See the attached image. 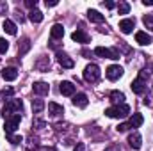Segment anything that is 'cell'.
Wrapping results in <instances>:
<instances>
[{"mask_svg":"<svg viewBox=\"0 0 153 151\" xmlns=\"http://www.w3.org/2000/svg\"><path fill=\"white\" fill-rule=\"evenodd\" d=\"M50 36H52V39H62V36H64V27L61 23H55L50 29Z\"/></svg>","mask_w":153,"mask_h":151,"instance_id":"cell-17","label":"cell"},{"mask_svg":"<svg viewBox=\"0 0 153 151\" xmlns=\"http://www.w3.org/2000/svg\"><path fill=\"white\" fill-rule=\"evenodd\" d=\"M117 11H119V14H128L130 13V4L128 2H119L117 4Z\"/></svg>","mask_w":153,"mask_h":151,"instance_id":"cell-26","label":"cell"},{"mask_svg":"<svg viewBox=\"0 0 153 151\" xmlns=\"http://www.w3.org/2000/svg\"><path fill=\"white\" fill-rule=\"evenodd\" d=\"M98 78H100V68L96 66V64H89V66H85V70H84V80L85 82H98Z\"/></svg>","mask_w":153,"mask_h":151,"instance_id":"cell-4","label":"cell"},{"mask_svg":"<svg viewBox=\"0 0 153 151\" xmlns=\"http://www.w3.org/2000/svg\"><path fill=\"white\" fill-rule=\"evenodd\" d=\"M29 50H30V41L25 38L23 41H22V43H20V44H18V55L22 57V55H25Z\"/></svg>","mask_w":153,"mask_h":151,"instance_id":"cell-23","label":"cell"},{"mask_svg":"<svg viewBox=\"0 0 153 151\" xmlns=\"http://www.w3.org/2000/svg\"><path fill=\"white\" fill-rule=\"evenodd\" d=\"M32 91H34L38 96H45V94H48V91H50V85H48L46 82H34V85H32Z\"/></svg>","mask_w":153,"mask_h":151,"instance_id":"cell-12","label":"cell"},{"mask_svg":"<svg viewBox=\"0 0 153 151\" xmlns=\"http://www.w3.org/2000/svg\"><path fill=\"white\" fill-rule=\"evenodd\" d=\"M103 5H105L107 9H114V7H116V4H114V2H111V0H107V2H103Z\"/></svg>","mask_w":153,"mask_h":151,"instance_id":"cell-36","label":"cell"},{"mask_svg":"<svg viewBox=\"0 0 153 151\" xmlns=\"http://www.w3.org/2000/svg\"><path fill=\"white\" fill-rule=\"evenodd\" d=\"M109 98H111V101L116 103V105H123V103H125V94H123L121 91H112Z\"/></svg>","mask_w":153,"mask_h":151,"instance_id":"cell-20","label":"cell"},{"mask_svg":"<svg viewBox=\"0 0 153 151\" xmlns=\"http://www.w3.org/2000/svg\"><path fill=\"white\" fill-rule=\"evenodd\" d=\"M105 151H121V148H119V144H111L105 148Z\"/></svg>","mask_w":153,"mask_h":151,"instance_id":"cell-35","label":"cell"},{"mask_svg":"<svg viewBox=\"0 0 153 151\" xmlns=\"http://www.w3.org/2000/svg\"><path fill=\"white\" fill-rule=\"evenodd\" d=\"M39 151H57L55 148H41Z\"/></svg>","mask_w":153,"mask_h":151,"instance_id":"cell-42","label":"cell"},{"mask_svg":"<svg viewBox=\"0 0 153 151\" xmlns=\"http://www.w3.org/2000/svg\"><path fill=\"white\" fill-rule=\"evenodd\" d=\"M128 144H130V148L139 150V148L143 146V137H141V133H139V132H132V133L128 135Z\"/></svg>","mask_w":153,"mask_h":151,"instance_id":"cell-11","label":"cell"},{"mask_svg":"<svg viewBox=\"0 0 153 151\" xmlns=\"http://www.w3.org/2000/svg\"><path fill=\"white\" fill-rule=\"evenodd\" d=\"M43 109H45V101H43V100H39V98L32 100V110H34V112L39 114Z\"/></svg>","mask_w":153,"mask_h":151,"instance_id":"cell-25","label":"cell"},{"mask_svg":"<svg viewBox=\"0 0 153 151\" xmlns=\"http://www.w3.org/2000/svg\"><path fill=\"white\" fill-rule=\"evenodd\" d=\"M59 91H61L62 96H73V94H75V85H73V82H70V80H62V82L59 84Z\"/></svg>","mask_w":153,"mask_h":151,"instance_id":"cell-6","label":"cell"},{"mask_svg":"<svg viewBox=\"0 0 153 151\" xmlns=\"http://www.w3.org/2000/svg\"><path fill=\"white\" fill-rule=\"evenodd\" d=\"M87 103H89V101H87V96H85L84 93H78V94L73 96V105L78 107V109H85Z\"/></svg>","mask_w":153,"mask_h":151,"instance_id":"cell-15","label":"cell"},{"mask_svg":"<svg viewBox=\"0 0 153 151\" xmlns=\"http://www.w3.org/2000/svg\"><path fill=\"white\" fill-rule=\"evenodd\" d=\"M38 137H29V146H27V148H25V151H32V148H34V150H36V148H38Z\"/></svg>","mask_w":153,"mask_h":151,"instance_id":"cell-29","label":"cell"},{"mask_svg":"<svg viewBox=\"0 0 153 151\" xmlns=\"http://www.w3.org/2000/svg\"><path fill=\"white\" fill-rule=\"evenodd\" d=\"M2 78L7 80V82H13L18 78V70L16 68H4L2 70Z\"/></svg>","mask_w":153,"mask_h":151,"instance_id":"cell-14","label":"cell"},{"mask_svg":"<svg viewBox=\"0 0 153 151\" xmlns=\"http://www.w3.org/2000/svg\"><path fill=\"white\" fill-rule=\"evenodd\" d=\"M143 121H144V119H143L141 114H134V115L128 119V124H130V128H139V126L143 124Z\"/></svg>","mask_w":153,"mask_h":151,"instance_id":"cell-21","label":"cell"},{"mask_svg":"<svg viewBox=\"0 0 153 151\" xmlns=\"http://www.w3.org/2000/svg\"><path fill=\"white\" fill-rule=\"evenodd\" d=\"M25 5H27V7H30V9H36L38 0H27V2H25Z\"/></svg>","mask_w":153,"mask_h":151,"instance_id":"cell-34","label":"cell"},{"mask_svg":"<svg viewBox=\"0 0 153 151\" xmlns=\"http://www.w3.org/2000/svg\"><path fill=\"white\" fill-rule=\"evenodd\" d=\"M134 29H135V20H132V18H125V20L119 21V30H121L123 34H130Z\"/></svg>","mask_w":153,"mask_h":151,"instance_id":"cell-8","label":"cell"},{"mask_svg":"<svg viewBox=\"0 0 153 151\" xmlns=\"http://www.w3.org/2000/svg\"><path fill=\"white\" fill-rule=\"evenodd\" d=\"M48 114H50L52 117H61V115L64 114V109H62V105H59V103H55V101H50V103H48Z\"/></svg>","mask_w":153,"mask_h":151,"instance_id":"cell-13","label":"cell"},{"mask_svg":"<svg viewBox=\"0 0 153 151\" xmlns=\"http://www.w3.org/2000/svg\"><path fill=\"white\" fill-rule=\"evenodd\" d=\"M94 53L98 57H103V59H119V52L116 48H103V46H96L94 48Z\"/></svg>","mask_w":153,"mask_h":151,"instance_id":"cell-5","label":"cell"},{"mask_svg":"<svg viewBox=\"0 0 153 151\" xmlns=\"http://www.w3.org/2000/svg\"><path fill=\"white\" fill-rule=\"evenodd\" d=\"M48 64H50L48 57H41V59H39V62H36V68H38V70H41V71H45V70L48 68Z\"/></svg>","mask_w":153,"mask_h":151,"instance_id":"cell-27","label":"cell"},{"mask_svg":"<svg viewBox=\"0 0 153 151\" xmlns=\"http://www.w3.org/2000/svg\"><path fill=\"white\" fill-rule=\"evenodd\" d=\"M144 5H153V0H143Z\"/></svg>","mask_w":153,"mask_h":151,"instance_id":"cell-41","label":"cell"},{"mask_svg":"<svg viewBox=\"0 0 153 151\" xmlns=\"http://www.w3.org/2000/svg\"><path fill=\"white\" fill-rule=\"evenodd\" d=\"M2 27H4V30H5L7 34H11V36H16V23H14V21H11V20H5Z\"/></svg>","mask_w":153,"mask_h":151,"instance_id":"cell-22","label":"cell"},{"mask_svg":"<svg viewBox=\"0 0 153 151\" xmlns=\"http://www.w3.org/2000/svg\"><path fill=\"white\" fill-rule=\"evenodd\" d=\"M135 41H137L139 44L146 46V44L152 43V36H150L148 32H144V30H139V32H135Z\"/></svg>","mask_w":153,"mask_h":151,"instance_id":"cell-16","label":"cell"},{"mask_svg":"<svg viewBox=\"0 0 153 151\" xmlns=\"http://www.w3.org/2000/svg\"><path fill=\"white\" fill-rule=\"evenodd\" d=\"M57 61H59V64H61L62 68H66V70H71V68L75 66V61H73L70 55L62 53V52H59V53H57Z\"/></svg>","mask_w":153,"mask_h":151,"instance_id":"cell-9","label":"cell"},{"mask_svg":"<svg viewBox=\"0 0 153 151\" xmlns=\"http://www.w3.org/2000/svg\"><path fill=\"white\" fill-rule=\"evenodd\" d=\"M73 151H85V146H84L82 142H78V144L75 146V150H73Z\"/></svg>","mask_w":153,"mask_h":151,"instance_id":"cell-38","label":"cell"},{"mask_svg":"<svg viewBox=\"0 0 153 151\" xmlns=\"http://www.w3.org/2000/svg\"><path fill=\"white\" fill-rule=\"evenodd\" d=\"M45 4H46V7H53V5H57L59 2H57V0H46Z\"/></svg>","mask_w":153,"mask_h":151,"instance_id":"cell-37","label":"cell"},{"mask_svg":"<svg viewBox=\"0 0 153 151\" xmlns=\"http://www.w3.org/2000/svg\"><path fill=\"white\" fill-rule=\"evenodd\" d=\"M143 21H144V25H146L148 29H152V30H153V13H150V14H144Z\"/></svg>","mask_w":153,"mask_h":151,"instance_id":"cell-28","label":"cell"},{"mask_svg":"<svg viewBox=\"0 0 153 151\" xmlns=\"http://www.w3.org/2000/svg\"><path fill=\"white\" fill-rule=\"evenodd\" d=\"M121 76H123V68L119 64H112V66L107 68V78L109 80H117Z\"/></svg>","mask_w":153,"mask_h":151,"instance_id":"cell-7","label":"cell"},{"mask_svg":"<svg viewBox=\"0 0 153 151\" xmlns=\"http://www.w3.org/2000/svg\"><path fill=\"white\" fill-rule=\"evenodd\" d=\"M5 11H7V5L2 2V4H0V14H5Z\"/></svg>","mask_w":153,"mask_h":151,"instance_id":"cell-39","label":"cell"},{"mask_svg":"<svg viewBox=\"0 0 153 151\" xmlns=\"http://www.w3.org/2000/svg\"><path fill=\"white\" fill-rule=\"evenodd\" d=\"M116 130H117V132H128V130H130V124H128V123H121V124H117Z\"/></svg>","mask_w":153,"mask_h":151,"instance_id":"cell-32","label":"cell"},{"mask_svg":"<svg viewBox=\"0 0 153 151\" xmlns=\"http://www.w3.org/2000/svg\"><path fill=\"white\" fill-rule=\"evenodd\" d=\"M105 114L109 115V117H126L128 114H130V107L128 105H114V107H109Z\"/></svg>","mask_w":153,"mask_h":151,"instance_id":"cell-2","label":"cell"},{"mask_svg":"<svg viewBox=\"0 0 153 151\" xmlns=\"http://www.w3.org/2000/svg\"><path fill=\"white\" fill-rule=\"evenodd\" d=\"M34 126H45V121H34Z\"/></svg>","mask_w":153,"mask_h":151,"instance_id":"cell-40","label":"cell"},{"mask_svg":"<svg viewBox=\"0 0 153 151\" xmlns=\"http://www.w3.org/2000/svg\"><path fill=\"white\" fill-rule=\"evenodd\" d=\"M22 109H23L22 100L11 98V100H7V103L4 105V109H2V115H4V119H7V117H11V115L20 114V112H22Z\"/></svg>","mask_w":153,"mask_h":151,"instance_id":"cell-1","label":"cell"},{"mask_svg":"<svg viewBox=\"0 0 153 151\" xmlns=\"http://www.w3.org/2000/svg\"><path fill=\"white\" fill-rule=\"evenodd\" d=\"M5 137H7V141H9V142H11L13 146H18V144H20V142L23 141V139H22L20 135H5Z\"/></svg>","mask_w":153,"mask_h":151,"instance_id":"cell-30","label":"cell"},{"mask_svg":"<svg viewBox=\"0 0 153 151\" xmlns=\"http://www.w3.org/2000/svg\"><path fill=\"white\" fill-rule=\"evenodd\" d=\"M87 18H89L91 21H94V23H103V20H105L103 14H100L96 9H89V11H87Z\"/></svg>","mask_w":153,"mask_h":151,"instance_id":"cell-19","label":"cell"},{"mask_svg":"<svg viewBox=\"0 0 153 151\" xmlns=\"http://www.w3.org/2000/svg\"><path fill=\"white\" fill-rule=\"evenodd\" d=\"M13 94H14V91H13L11 87H7V89H4V91H2V96H4V98H11Z\"/></svg>","mask_w":153,"mask_h":151,"instance_id":"cell-33","label":"cell"},{"mask_svg":"<svg viewBox=\"0 0 153 151\" xmlns=\"http://www.w3.org/2000/svg\"><path fill=\"white\" fill-rule=\"evenodd\" d=\"M29 20H30L32 23H41V21H43V13L38 11V9H32V11L29 13Z\"/></svg>","mask_w":153,"mask_h":151,"instance_id":"cell-24","label":"cell"},{"mask_svg":"<svg viewBox=\"0 0 153 151\" xmlns=\"http://www.w3.org/2000/svg\"><path fill=\"white\" fill-rule=\"evenodd\" d=\"M20 121H22V115L16 114V115H11L5 119V124H4V130H5V135H13L16 132V128L20 126Z\"/></svg>","mask_w":153,"mask_h":151,"instance_id":"cell-3","label":"cell"},{"mask_svg":"<svg viewBox=\"0 0 153 151\" xmlns=\"http://www.w3.org/2000/svg\"><path fill=\"white\" fill-rule=\"evenodd\" d=\"M71 39H73V41H76V43H82V44L89 43V36H87L84 30H75V32L71 34Z\"/></svg>","mask_w":153,"mask_h":151,"instance_id":"cell-18","label":"cell"},{"mask_svg":"<svg viewBox=\"0 0 153 151\" xmlns=\"http://www.w3.org/2000/svg\"><path fill=\"white\" fill-rule=\"evenodd\" d=\"M130 87H132V91H134L135 94H144V93H146V80H143V78L137 76V78L132 82Z\"/></svg>","mask_w":153,"mask_h":151,"instance_id":"cell-10","label":"cell"},{"mask_svg":"<svg viewBox=\"0 0 153 151\" xmlns=\"http://www.w3.org/2000/svg\"><path fill=\"white\" fill-rule=\"evenodd\" d=\"M9 50V41H5L4 38H0V53H5Z\"/></svg>","mask_w":153,"mask_h":151,"instance_id":"cell-31","label":"cell"}]
</instances>
